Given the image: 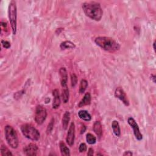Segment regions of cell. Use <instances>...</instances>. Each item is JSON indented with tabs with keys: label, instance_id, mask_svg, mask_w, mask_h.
Here are the masks:
<instances>
[{
	"label": "cell",
	"instance_id": "27",
	"mask_svg": "<svg viewBox=\"0 0 156 156\" xmlns=\"http://www.w3.org/2000/svg\"><path fill=\"white\" fill-rule=\"evenodd\" d=\"M2 44L3 45V46L4 48H6V49H8L10 47V44L8 42V41H5V40H2Z\"/></svg>",
	"mask_w": 156,
	"mask_h": 156
},
{
	"label": "cell",
	"instance_id": "18",
	"mask_svg": "<svg viewBox=\"0 0 156 156\" xmlns=\"http://www.w3.org/2000/svg\"><path fill=\"white\" fill-rule=\"evenodd\" d=\"M112 128L114 134L116 136H120L121 135V130L118 122L117 121H113L112 123Z\"/></svg>",
	"mask_w": 156,
	"mask_h": 156
},
{
	"label": "cell",
	"instance_id": "17",
	"mask_svg": "<svg viewBox=\"0 0 156 156\" xmlns=\"http://www.w3.org/2000/svg\"><path fill=\"white\" fill-rule=\"evenodd\" d=\"M70 120V113L69 112L66 111L63 115L62 118V127L64 130H66L68 128V123Z\"/></svg>",
	"mask_w": 156,
	"mask_h": 156
},
{
	"label": "cell",
	"instance_id": "15",
	"mask_svg": "<svg viewBox=\"0 0 156 156\" xmlns=\"http://www.w3.org/2000/svg\"><path fill=\"white\" fill-rule=\"evenodd\" d=\"M78 116H79L80 118L86 122H90L92 120L91 115L86 110H80L78 112Z\"/></svg>",
	"mask_w": 156,
	"mask_h": 156
},
{
	"label": "cell",
	"instance_id": "12",
	"mask_svg": "<svg viewBox=\"0 0 156 156\" xmlns=\"http://www.w3.org/2000/svg\"><path fill=\"white\" fill-rule=\"evenodd\" d=\"M52 95L54 96L52 108L54 109H57L61 106V98L59 94V91L57 89L54 90L52 91Z\"/></svg>",
	"mask_w": 156,
	"mask_h": 156
},
{
	"label": "cell",
	"instance_id": "2",
	"mask_svg": "<svg viewBox=\"0 0 156 156\" xmlns=\"http://www.w3.org/2000/svg\"><path fill=\"white\" fill-rule=\"evenodd\" d=\"M94 43L103 50L110 52L118 51L120 48V45L109 37H98L94 39Z\"/></svg>",
	"mask_w": 156,
	"mask_h": 156
},
{
	"label": "cell",
	"instance_id": "29",
	"mask_svg": "<svg viewBox=\"0 0 156 156\" xmlns=\"http://www.w3.org/2000/svg\"><path fill=\"white\" fill-rule=\"evenodd\" d=\"M133 155V153L130 151H125L123 154V155L125 156V155Z\"/></svg>",
	"mask_w": 156,
	"mask_h": 156
},
{
	"label": "cell",
	"instance_id": "21",
	"mask_svg": "<svg viewBox=\"0 0 156 156\" xmlns=\"http://www.w3.org/2000/svg\"><path fill=\"white\" fill-rule=\"evenodd\" d=\"M86 140H87V142L90 145H94L96 142V137L93 134H92L90 133H88L87 134Z\"/></svg>",
	"mask_w": 156,
	"mask_h": 156
},
{
	"label": "cell",
	"instance_id": "3",
	"mask_svg": "<svg viewBox=\"0 0 156 156\" xmlns=\"http://www.w3.org/2000/svg\"><path fill=\"white\" fill-rule=\"evenodd\" d=\"M4 135L9 146L13 149L17 148L19 141L15 130L12 126L8 125L4 128Z\"/></svg>",
	"mask_w": 156,
	"mask_h": 156
},
{
	"label": "cell",
	"instance_id": "1",
	"mask_svg": "<svg viewBox=\"0 0 156 156\" xmlns=\"http://www.w3.org/2000/svg\"><path fill=\"white\" fill-rule=\"evenodd\" d=\"M82 9L84 14L94 21H100L103 15V11L99 3L91 2H86L82 4Z\"/></svg>",
	"mask_w": 156,
	"mask_h": 156
},
{
	"label": "cell",
	"instance_id": "30",
	"mask_svg": "<svg viewBox=\"0 0 156 156\" xmlns=\"http://www.w3.org/2000/svg\"><path fill=\"white\" fill-rule=\"evenodd\" d=\"M151 80H152L154 83H155V76L154 74H151Z\"/></svg>",
	"mask_w": 156,
	"mask_h": 156
},
{
	"label": "cell",
	"instance_id": "11",
	"mask_svg": "<svg viewBox=\"0 0 156 156\" xmlns=\"http://www.w3.org/2000/svg\"><path fill=\"white\" fill-rule=\"evenodd\" d=\"M59 74L61 77V84L63 88L67 87L68 81V74L65 68L62 67L59 70Z\"/></svg>",
	"mask_w": 156,
	"mask_h": 156
},
{
	"label": "cell",
	"instance_id": "7",
	"mask_svg": "<svg viewBox=\"0 0 156 156\" xmlns=\"http://www.w3.org/2000/svg\"><path fill=\"white\" fill-rule=\"evenodd\" d=\"M128 123L132 128L134 135L136 140H138L139 141H141L143 139V135L140 132L138 124L136 123L135 120L133 118H132V117H129L128 119Z\"/></svg>",
	"mask_w": 156,
	"mask_h": 156
},
{
	"label": "cell",
	"instance_id": "9",
	"mask_svg": "<svg viewBox=\"0 0 156 156\" xmlns=\"http://www.w3.org/2000/svg\"><path fill=\"white\" fill-rule=\"evenodd\" d=\"M75 139V125L73 122H72L68 129V131L67 135L66 142L70 146H72L74 145Z\"/></svg>",
	"mask_w": 156,
	"mask_h": 156
},
{
	"label": "cell",
	"instance_id": "4",
	"mask_svg": "<svg viewBox=\"0 0 156 156\" xmlns=\"http://www.w3.org/2000/svg\"><path fill=\"white\" fill-rule=\"evenodd\" d=\"M21 130L25 137L31 140L38 141L40 139V132L31 124H25L22 125L21 127Z\"/></svg>",
	"mask_w": 156,
	"mask_h": 156
},
{
	"label": "cell",
	"instance_id": "26",
	"mask_svg": "<svg viewBox=\"0 0 156 156\" xmlns=\"http://www.w3.org/2000/svg\"><path fill=\"white\" fill-rule=\"evenodd\" d=\"M53 126H54V120L52 119V120L51 121V122L49 123V124L48 126L47 130H46L47 134H49L51 132V130H52V128H53Z\"/></svg>",
	"mask_w": 156,
	"mask_h": 156
},
{
	"label": "cell",
	"instance_id": "8",
	"mask_svg": "<svg viewBox=\"0 0 156 156\" xmlns=\"http://www.w3.org/2000/svg\"><path fill=\"white\" fill-rule=\"evenodd\" d=\"M115 96L123 102L126 106H129V101L128 96L122 87H117L115 91Z\"/></svg>",
	"mask_w": 156,
	"mask_h": 156
},
{
	"label": "cell",
	"instance_id": "16",
	"mask_svg": "<svg viewBox=\"0 0 156 156\" xmlns=\"http://www.w3.org/2000/svg\"><path fill=\"white\" fill-rule=\"evenodd\" d=\"M60 150L62 155L64 156H69L70 155V149L67 146L65 143L63 141H61L59 143Z\"/></svg>",
	"mask_w": 156,
	"mask_h": 156
},
{
	"label": "cell",
	"instance_id": "5",
	"mask_svg": "<svg viewBox=\"0 0 156 156\" xmlns=\"http://www.w3.org/2000/svg\"><path fill=\"white\" fill-rule=\"evenodd\" d=\"M8 14L12 33L14 35H15L16 33L17 28V9L16 2L15 1L10 2L9 6Z\"/></svg>",
	"mask_w": 156,
	"mask_h": 156
},
{
	"label": "cell",
	"instance_id": "19",
	"mask_svg": "<svg viewBox=\"0 0 156 156\" xmlns=\"http://www.w3.org/2000/svg\"><path fill=\"white\" fill-rule=\"evenodd\" d=\"M75 47H76L75 44L70 41H65L62 42L60 45V48L62 50H67V49H74Z\"/></svg>",
	"mask_w": 156,
	"mask_h": 156
},
{
	"label": "cell",
	"instance_id": "28",
	"mask_svg": "<svg viewBox=\"0 0 156 156\" xmlns=\"http://www.w3.org/2000/svg\"><path fill=\"white\" fill-rule=\"evenodd\" d=\"M94 154V151L92 148H89L88 152H87V155H93Z\"/></svg>",
	"mask_w": 156,
	"mask_h": 156
},
{
	"label": "cell",
	"instance_id": "6",
	"mask_svg": "<svg viewBox=\"0 0 156 156\" xmlns=\"http://www.w3.org/2000/svg\"><path fill=\"white\" fill-rule=\"evenodd\" d=\"M47 116V112L45 107L41 105H38L36 107L35 112V121L37 124L41 125L45 121Z\"/></svg>",
	"mask_w": 156,
	"mask_h": 156
},
{
	"label": "cell",
	"instance_id": "22",
	"mask_svg": "<svg viewBox=\"0 0 156 156\" xmlns=\"http://www.w3.org/2000/svg\"><path fill=\"white\" fill-rule=\"evenodd\" d=\"M87 86H88V82L86 80H82L80 86V93L81 94L84 93L86 90L87 89Z\"/></svg>",
	"mask_w": 156,
	"mask_h": 156
},
{
	"label": "cell",
	"instance_id": "20",
	"mask_svg": "<svg viewBox=\"0 0 156 156\" xmlns=\"http://www.w3.org/2000/svg\"><path fill=\"white\" fill-rule=\"evenodd\" d=\"M69 90L68 87L63 88V92L62 94V100L64 103H67L69 100Z\"/></svg>",
	"mask_w": 156,
	"mask_h": 156
},
{
	"label": "cell",
	"instance_id": "23",
	"mask_svg": "<svg viewBox=\"0 0 156 156\" xmlns=\"http://www.w3.org/2000/svg\"><path fill=\"white\" fill-rule=\"evenodd\" d=\"M1 153L2 155H12V153L9 151V149L5 146L2 145L1 146Z\"/></svg>",
	"mask_w": 156,
	"mask_h": 156
},
{
	"label": "cell",
	"instance_id": "31",
	"mask_svg": "<svg viewBox=\"0 0 156 156\" xmlns=\"http://www.w3.org/2000/svg\"><path fill=\"white\" fill-rule=\"evenodd\" d=\"M155 42H154L153 43V48H154V51H155Z\"/></svg>",
	"mask_w": 156,
	"mask_h": 156
},
{
	"label": "cell",
	"instance_id": "14",
	"mask_svg": "<svg viewBox=\"0 0 156 156\" xmlns=\"http://www.w3.org/2000/svg\"><path fill=\"white\" fill-rule=\"evenodd\" d=\"M91 100H92V97L90 93H86L84 94L82 100L80 101L79 104H78V106H79V107H82L84 106L89 105L91 103Z\"/></svg>",
	"mask_w": 156,
	"mask_h": 156
},
{
	"label": "cell",
	"instance_id": "24",
	"mask_svg": "<svg viewBox=\"0 0 156 156\" xmlns=\"http://www.w3.org/2000/svg\"><path fill=\"white\" fill-rule=\"evenodd\" d=\"M77 83V77L74 73L71 74V87H74Z\"/></svg>",
	"mask_w": 156,
	"mask_h": 156
},
{
	"label": "cell",
	"instance_id": "25",
	"mask_svg": "<svg viewBox=\"0 0 156 156\" xmlns=\"http://www.w3.org/2000/svg\"><path fill=\"white\" fill-rule=\"evenodd\" d=\"M87 151V145L84 143H82L79 147V151L80 152H84Z\"/></svg>",
	"mask_w": 156,
	"mask_h": 156
},
{
	"label": "cell",
	"instance_id": "10",
	"mask_svg": "<svg viewBox=\"0 0 156 156\" xmlns=\"http://www.w3.org/2000/svg\"><path fill=\"white\" fill-rule=\"evenodd\" d=\"M38 148L34 143H30L23 148L24 154L28 156H34L37 154Z\"/></svg>",
	"mask_w": 156,
	"mask_h": 156
},
{
	"label": "cell",
	"instance_id": "13",
	"mask_svg": "<svg viewBox=\"0 0 156 156\" xmlns=\"http://www.w3.org/2000/svg\"><path fill=\"white\" fill-rule=\"evenodd\" d=\"M93 129L98 138H101L103 135V128L100 122H95L93 124Z\"/></svg>",
	"mask_w": 156,
	"mask_h": 156
}]
</instances>
